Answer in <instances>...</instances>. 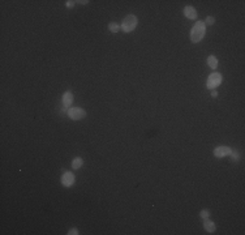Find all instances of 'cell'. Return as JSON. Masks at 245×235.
<instances>
[{
	"label": "cell",
	"instance_id": "11",
	"mask_svg": "<svg viewBox=\"0 0 245 235\" xmlns=\"http://www.w3.org/2000/svg\"><path fill=\"white\" fill-rule=\"evenodd\" d=\"M207 64L210 66V68L211 69H217L218 68V59L215 58V56H209V58H207Z\"/></svg>",
	"mask_w": 245,
	"mask_h": 235
},
{
	"label": "cell",
	"instance_id": "5",
	"mask_svg": "<svg viewBox=\"0 0 245 235\" xmlns=\"http://www.w3.org/2000/svg\"><path fill=\"white\" fill-rule=\"evenodd\" d=\"M61 184L64 187H71L74 184V174L71 171H65L61 176Z\"/></svg>",
	"mask_w": 245,
	"mask_h": 235
},
{
	"label": "cell",
	"instance_id": "1",
	"mask_svg": "<svg viewBox=\"0 0 245 235\" xmlns=\"http://www.w3.org/2000/svg\"><path fill=\"white\" fill-rule=\"evenodd\" d=\"M206 31V25L203 24V21H197L196 25L193 26L192 31H190V39L193 43H198L199 41H202V38L205 35Z\"/></svg>",
	"mask_w": 245,
	"mask_h": 235
},
{
	"label": "cell",
	"instance_id": "2",
	"mask_svg": "<svg viewBox=\"0 0 245 235\" xmlns=\"http://www.w3.org/2000/svg\"><path fill=\"white\" fill-rule=\"evenodd\" d=\"M137 24H138L137 17L134 15H128L121 22V30L124 33H130V31H133L137 28Z\"/></svg>",
	"mask_w": 245,
	"mask_h": 235
},
{
	"label": "cell",
	"instance_id": "16",
	"mask_svg": "<svg viewBox=\"0 0 245 235\" xmlns=\"http://www.w3.org/2000/svg\"><path fill=\"white\" fill-rule=\"evenodd\" d=\"M78 234V230L76 227H73V228H71V230L68 231V235H77Z\"/></svg>",
	"mask_w": 245,
	"mask_h": 235
},
{
	"label": "cell",
	"instance_id": "7",
	"mask_svg": "<svg viewBox=\"0 0 245 235\" xmlns=\"http://www.w3.org/2000/svg\"><path fill=\"white\" fill-rule=\"evenodd\" d=\"M183 13L186 18H189V20H194V18L197 17V11L194 7H192V5H186L183 9Z\"/></svg>",
	"mask_w": 245,
	"mask_h": 235
},
{
	"label": "cell",
	"instance_id": "19",
	"mask_svg": "<svg viewBox=\"0 0 245 235\" xmlns=\"http://www.w3.org/2000/svg\"><path fill=\"white\" fill-rule=\"evenodd\" d=\"M81 4H87V3H89V2H87V0H82V2H80Z\"/></svg>",
	"mask_w": 245,
	"mask_h": 235
},
{
	"label": "cell",
	"instance_id": "18",
	"mask_svg": "<svg viewBox=\"0 0 245 235\" xmlns=\"http://www.w3.org/2000/svg\"><path fill=\"white\" fill-rule=\"evenodd\" d=\"M211 96L214 97V98H215V97H218V92H217V90H212V92H211Z\"/></svg>",
	"mask_w": 245,
	"mask_h": 235
},
{
	"label": "cell",
	"instance_id": "4",
	"mask_svg": "<svg viewBox=\"0 0 245 235\" xmlns=\"http://www.w3.org/2000/svg\"><path fill=\"white\" fill-rule=\"evenodd\" d=\"M222 80H223V79H222V75H221V73H218V72L211 73V75L209 76V79H207L206 88H207V89H215L217 86L221 85Z\"/></svg>",
	"mask_w": 245,
	"mask_h": 235
},
{
	"label": "cell",
	"instance_id": "14",
	"mask_svg": "<svg viewBox=\"0 0 245 235\" xmlns=\"http://www.w3.org/2000/svg\"><path fill=\"white\" fill-rule=\"evenodd\" d=\"M199 215H201V217H202L203 219H205V218H209V217H210V212L207 210V209H203V210H201Z\"/></svg>",
	"mask_w": 245,
	"mask_h": 235
},
{
	"label": "cell",
	"instance_id": "6",
	"mask_svg": "<svg viewBox=\"0 0 245 235\" xmlns=\"http://www.w3.org/2000/svg\"><path fill=\"white\" fill-rule=\"evenodd\" d=\"M231 150H232V149L228 148V147H217V148L214 149V156H215L217 158L227 157V156H230Z\"/></svg>",
	"mask_w": 245,
	"mask_h": 235
},
{
	"label": "cell",
	"instance_id": "13",
	"mask_svg": "<svg viewBox=\"0 0 245 235\" xmlns=\"http://www.w3.org/2000/svg\"><path fill=\"white\" fill-rule=\"evenodd\" d=\"M230 157L232 158V161L237 162V161H238V158H240V154H238L236 150H234V149H232V150H231V153H230Z\"/></svg>",
	"mask_w": 245,
	"mask_h": 235
},
{
	"label": "cell",
	"instance_id": "17",
	"mask_svg": "<svg viewBox=\"0 0 245 235\" xmlns=\"http://www.w3.org/2000/svg\"><path fill=\"white\" fill-rule=\"evenodd\" d=\"M74 3H76V2H73V0H68V2L65 3L67 8H73L74 7Z\"/></svg>",
	"mask_w": 245,
	"mask_h": 235
},
{
	"label": "cell",
	"instance_id": "10",
	"mask_svg": "<svg viewBox=\"0 0 245 235\" xmlns=\"http://www.w3.org/2000/svg\"><path fill=\"white\" fill-rule=\"evenodd\" d=\"M84 165V160L81 157H76L74 160L72 161V169L73 170H77V169H81Z\"/></svg>",
	"mask_w": 245,
	"mask_h": 235
},
{
	"label": "cell",
	"instance_id": "12",
	"mask_svg": "<svg viewBox=\"0 0 245 235\" xmlns=\"http://www.w3.org/2000/svg\"><path fill=\"white\" fill-rule=\"evenodd\" d=\"M120 29H121V26L120 25H119L117 22H110L108 24V30L111 31V33H119V31H120Z\"/></svg>",
	"mask_w": 245,
	"mask_h": 235
},
{
	"label": "cell",
	"instance_id": "9",
	"mask_svg": "<svg viewBox=\"0 0 245 235\" xmlns=\"http://www.w3.org/2000/svg\"><path fill=\"white\" fill-rule=\"evenodd\" d=\"M203 227H205V230L207 233H210V234L215 231V224L211 219H209V218H205L203 219Z\"/></svg>",
	"mask_w": 245,
	"mask_h": 235
},
{
	"label": "cell",
	"instance_id": "8",
	"mask_svg": "<svg viewBox=\"0 0 245 235\" xmlns=\"http://www.w3.org/2000/svg\"><path fill=\"white\" fill-rule=\"evenodd\" d=\"M73 103V94L72 92H65L64 94H63V105H64V107H71Z\"/></svg>",
	"mask_w": 245,
	"mask_h": 235
},
{
	"label": "cell",
	"instance_id": "15",
	"mask_svg": "<svg viewBox=\"0 0 245 235\" xmlns=\"http://www.w3.org/2000/svg\"><path fill=\"white\" fill-rule=\"evenodd\" d=\"M214 22H215V18L212 17V16H209V17H206V21H205L203 24H205V25H206V24H207V25H212Z\"/></svg>",
	"mask_w": 245,
	"mask_h": 235
},
{
	"label": "cell",
	"instance_id": "3",
	"mask_svg": "<svg viewBox=\"0 0 245 235\" xmlns=\"http://www.w3.org/2000/svg\"><path fill=\"white\" fill-rule=\"evenodd\" d=\"M67 114L72 120H82L86 116V111L81 107H71V109H68Z\"/></svg>",
	"mask_w": 245,
	"mask_h": 235
}]
</instances>
